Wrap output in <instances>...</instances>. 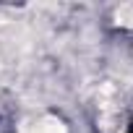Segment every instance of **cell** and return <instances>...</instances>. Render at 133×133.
Returning <instances> with one entry per match:
<instances>
[{
	"mask_svg": "<svg viewBox=\"0 0 133 133\" xmlns=\"http://www.w3.org/2000/svg\"><path fill=\"white\" fill-rule=\"evenodd\" d=\"M115 21H117V24H123V26H133V3L120 5V8H117V13H115Z\"/></svg>",
	"mask_w": 133,
	"mask_h": 133,
	"instance_id": "obj_2",
	"label": "cell"
},
{
	"mask_svg": "<svg viewBox=\"0 0 133 133\" xmlns=\"http://www.w3.org/2000/svg\"><path fill=\"white\" fill-rule=\"evenodd\" d=\"M37 133H65V125L55 117H44L39 125H37Z\"/></svg>",
	"mask_w": 133,
	"mask_h": 133,
	"instance_id": "obj_1",
	"label": "cell"
}]
</instances>
